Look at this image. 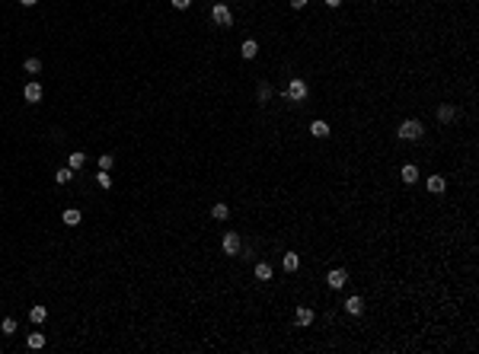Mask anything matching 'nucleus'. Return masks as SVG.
<instances>
[{"label":"nucleus","mask_w":479,"mask_h":354,"mask_svg":"<svg viewBox=\"0 0 479 354\" xmlns=\"http://www.w3.org/2000/svg\"><path fill=\"white\" fill-rule=\"evenodd\" d=\"M70 179H74V169H70V166H64V169L54 172V182H58V185H67Z\"/></svg>","instance_id":"nucleus-19"},{"label":"nucleus","mask_w":479,"mask_h":354,"mask_svg":"<svg viewBox=\"0 0 479 354\" xmlns=\"http://www.w3.org/2000/svg\"><path fill=\"white\" fill-rule=\"evenodd\" d=\"M86 163V154H70V160H67V166L70 169H80V166H83Z\"/></svg>","instance_id":"nucleus-21"},{"label":"nucleus","mask_w":479,"mask_h":354,"mask_svg":"<svg viewBox=\"0 0 479 354\" xmlns=\"http://www.w3.org/2000/svg\"><path fill=\"white\" fill-rule=\"evenodd\" d=\"M26 345H29L32 351H38V348H45V335H42V332H32L29 339H26Z\"/></svg>","instance_id":"nucleus-17"},{"label":"nucleus","mask_w":479,"mask_h":354,"mask_svg":"<svg viewBox=\"0 0 479 354\" xmlns=\"http://www.w3.org/2000/svg\"><path fill=\"white\" fill-rule=\"evenodd\" d=\"M326 284L332 287V291H342V287L348 284V271H345V268H332V271H329V277H326Z\"/></svg>","instance_id":"nucleus-5"},{"label":"nucleus","mask_w":479,"mask_h":354,"mask_svg":"<svg viewBox=\"0 0 479 354\" xmlns=\"http://www.w3.org/2000/svg\"><path fill=\"white\" fill-rule=\"evenodd\" d=\"M0 329H3V335H13V332H16V319H13V316H7V319L0 323Z\"/></svg>","instance_id":"nucleus-22"},{"label":"nucleus","mask_w":479,"mask_h":354,"mask_svg":"<svg viewBox=\"0 0 479 354\" xmlns=\"http://www.w3.org/2000/svg\"><path fill=\"white\" fill-rule=\"evenodd\" d=\"M438 118H441L444 124H450V122L457 118V106H450V102H444V106L438 108Z\"/></svg>","instance_id":"nucleus-10"},{"label":"nucleus","mask_w":479,"mask_h":354,"mask_svg":"<svg viewBox=\"0 0 479 354\" xmlns=\"http://www.w3.org/2000/svg\"><path fill=\"white\" fill-rule=\"evenodd\" d=\"M96 182H99V188H112V179H109V172H106V169H99Z\"/></svg>","instance_id":"nucleus-26"},{"label":"nucleus","mask_w":479,"mask_h":354,"mask_svg":"<svg viewBox=\"0 0 479 354\" xmlns=\"http://www.w3.org/2000/svg\"><path fill=\"white\" fill-rule=\"evenodd\" d=\"M211 19H214L217 26H230V23H233V13H230V7H227V3H214Z\"/></svg>","instance_id":"nucleus-2"},{"label":"nucleus","mask_w":479,"mask_h":354,"mask_svg":"<svg viewBox=\"0 0 479 354\" xmlns=\"http://www.w3.org/2000/svg\"><path fill=\"white\" fill-rule=\"evenodd\" d=\"M310 134L313 138H329V124L323 122V118H316V122L310 124Z\"/></svg>","instance_id":"nucleus-13"},{"label":"nucleus","mask_w":479,"mask_h":354,"mask_svg":"<svg viewBox=\"0 0 479 354\" xmlns=\"http://www.w3.org/2000/svg\"><path fill=\"white\" fill-rule=\"evenodd\" d=\"M19 3H23V7H35L38 0H19Z\"/></svg>","instance_id":"nucleus-30"},{"label":"nucleus","mask_w":479,"mask_h":354,"mask_svg":"<svg viewBox=\"0 0 479 354\" xmlns=\"http://www.w3.org/2000/svg\"><path fill=\"white\" fill-rule=\"evenodd\" d=\"M399 176H403V182H406V185L418 182V169H415V166H412V163H406L403 169H399Z\"/></svg>","instance_id":"nucleus-12"},{"label":"nucleus","mask_w":479,"mask_h":354,"mask_svg":"<svg viewBox=\"0 0 479 354\" xmlns=\"http://www.w3.org/2000/svg\"><path fill=\"white\" fill-rule=\"evenodd\" d=\"M256 277H259V281H272V265H268V262H259L256 265Z\"/></svg>","instance_id":"nucleus-18"},{"label":"nucleus","mask_w":479,"mask_h":354,"mask_svg":"<svg viewBox=\"0 0 479 354\" xmlns=\"http://www.w3.org/2000/svg\"><path fill=\"white\" fill-rule=\"evenodd\" d=\"M281 265H284V271H297V265H300V259H297V252H284Z\"/></svg>","instance_id":"nucleus-16"},{"label":"nucleus","mask_w":479,"mask_h":354,"mask_svg":"<svg viewBox=\"0 0 479 354\" xmlns=\"http://www.w3.org/2000/svg\"><path fill=\"white\" fill-rule=\"evenodd\" d=\"M294 323H297V325H310V323H313V309H310V307H297Z\"/></svg>","instance_id":"nucleus-9"},{"label":"nucleus","mask_w":479,"mask_h":354,"mask_svg":"<svg viewBox=\"0 0 479 354\" xmlns=\"http://www.w3.org/2000/svg\"><path fill=\"white\" fill-rule=\"evenodd\" d=\"M23 96H26V102H42V96H45V90H42V83H35V80H29V83L23 86Z\"/></svg>","instance_id":"nucleus-6"},{"label":"nucleus","mask_w":479,"mask_h":354,"mask_svg":"<svg viewBox=\"0 0 479 354\" xmlns=\"http://www.w3.org/2000/svg\"><path fill=\"white\" fill-rule=\"evenodd\" d=\"M272 99V86L268 83H259V102H268Z\"/></svg>","instance_id":"nucleus-24"},{"label":"nucleus","mask_w":479,"mask_h":354,"mask_svg":"<svg viewBox=\"0 0 479 354\" xmlns=\"http://www.w3.org/2000/svg\"><path fill=\"white\" fill-rule=\"evenodd\" d=\"M169 3H173L176 10H189L192 7V0H169Z\"/></svg>","instance_id":"nucleus-27"},{"label":"nucleus","mask_w":479,"mask_h":354,"mask_svg":"<svg viewBox=\"0 0 479 354\" xmlns=\"http://www.w3.org/2000/svg\"><path fill=\"white\" fill-rule=\"evenodd\" d=\"M80 220H83V214H80L77 208H67V211H64V223H67V227H77Z\"/></svg>","instance_id":"nucleus-15"},{"label":"nucleus","mask_w":479,"mask_h":354,"mask_svg":"<svg viewBox=\"0 0 479 354\" xmlns=\"http://www.w3.org/2000/svg\"><path fill=\"white\" fill-rule=\"evenodd\" d=\"M288 99H291V102H300V99H307V83H304L300 77H294V80L288 83Z\"/></svg>","instance_id":"nucleus-4"},{"label":"nucleus","mask_w":479,"mask_h":354,"mask_svg":"<svg viewBox=\"0 0 479 354\" xmlns=\"http://www.w3.org/2000/svg\"><path fill=\"white\" fill-rule=\"evenodd\" d=\"M211 217H214V220H227V217H230V204H224V201H217V204L211 208Z\"/></svg>","instance_id":"nucleus-14"},{"label":"nucleus","mask_w":479,"mask_h":354,"mask_svg":"<svg viewBox=\"0 0 479 354\" xmlns=\"http://www.w3.org/2000/svg\"><path fill=\"white\" fill-rule=\"evenodd\" d=\"M326 7H332V10H335V7H342V0H326Z\"/></svg>","instance_id":"nucleus-29"},{"label":"nucleus","mask_w":479,"mask_h":354,"mask_svg":"<svg viewBox=\"0 0 479 354\" xmlns=\"http://www.w3.org/2000/svg\"><path fill=\"white\" fill-rule=\"evenodd\" d=\"M425 188L431 195H444V192H447V179H444V176H428L425 179Z\"/></svg>","instance_id":"nucleus-7"},{"label":"nucleus","mask_w":479,"mask_h":354,"mask_svg":"<svg viewBox=\"0 0 479 354\" xmlns=\"http://www.w3.org/2000/svg\"><path fill=\"white\" fill-rule=\"evenodd\" d=\"M345 313L348 316H361L364 313V300H361V297H348V300H345Z\"/></svg>","instance_id":"nucleus-8"},{"label":"nucleus","mask_w":479,"mask_h":354,"mask_svg":"<svg viewBox=\"0 0 479 354\" xmlns=\"http://www.w3.org/2000/svg\"><path fill=\"white\" fill-rule=\"evenodd\" d=\"M240 54H243L246 61H252V58L259 54V45H256V39H246L243 45H240Z\"/></svg>","instance_id":"nucleus-11"},{"label":"nucleus","mask_w":479,"mask_h":354,"mask_svg":"<svg viewBox=\"0 0 479 354\" xmlns=\"http://www.w3.org/2000/svg\"><path fill=\"white\" fill-rule=\"evenodd\" d=\"M45 316H48L45 307H32L29 309V319H32V323H45Z\"/></svg>","instance_id":"nucleus-20"},{"label":"nucleus","mask_w":479,"mask_h":354,"mask_svg":"<svg viewBox=\"0 0 479 354\" xmlns=\"http://www.w3.org/2000/svg\"><path fill=\"white\" fill-rule=\"evenodd\" d=\"M396 134H399L403 140H418L422 134H425V124L418 122V118H409V122L399 124V131H396Z\"/></svg>","instance_id":"nucleus-1"},{"label":"nucleus","mask_w":479,"mask_h":354,"mask_svg":"<svg viewBox=\"0 0 479 354\" xmlns=\"http://www.w3.org/2000/svg\"><path fill=\"white\" fill-rule=\"evenodd\" d=\"M112 163H115L112 154H99V169H112Z\"/></svg>","instance_id":"nucleus-25"},{"label":"nucleus","mask_w":479,"mask_h":354,"mask_svg":"<svg viewBox=\"0 0 479 354\" xmlns=\"http://www.w3.org/2000/svg\"><path fill=\"white\" fill-rule=\"evenodd\" d=\"M221 249L227 255H240V249H243V243H240V236H236L233 230L230 233H224V239H221Z\"/></svg>","instance_id":"nucleus-3"},{"label":"nucleus","mask_w":479,"mask_h":354,"mask_svg":"<svg viewBox=\"0 0 479 354\" xmlns=\"http://www.w3.org/2000/svg\"><path fill=\"white\" fill-rule=\"evenodd\" d=\"M26 70H29V74H38V70H42V61H38V58H26V64H23Z\"/></svg>","instance_id":"nucleus-23"},{"label":"nucleus","mask_w":479,"mask_h":354,"mask_svg":"<svg viewBox=\"0 0 479 354\" xmlns=\"http://www.w3.org/2000/svg\"><path fill=\"white\" fill-rule=\"evenodd\" d=\"M291 7H294V10H304V7H307V0H291Z\"/></svg>","instance_id":"nucleus-28"}]
</instances>
